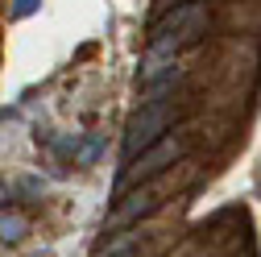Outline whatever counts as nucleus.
I'll list each match as a JSON object with an SVG mask.
<instances>
[{
  "mask_svg": "<svg viewBox=\"0 0 261 257\" xmlns=\"http://www.w3.org/2000/svg\"><path fill=\"white\" fill-rule=\"evenodd\" d=\"M158 203V195H153V191L149 187H141V191H133V195H128L120 208H116V216H112V224H116V228H120V224H128V220H137V216H145L149 208Z\"/></svg>",
  "mask_w": 261,
  "mask_h": 257,
  "instance_id": "3",
  "label": "nucleus"
},
{
  "mask_svg": "<svg viewBox=\"0 0 261 257\" xmlns=\"http://www.w3.org/2000/svg\"><path fill=\"white\" fill-rule=\"evenodd\" d=\"M170 116H174V108H170L166 100L145 104V112H141V116H133V124H128V133H124V153H128V158H137L145 145H153V141H158V133H166Z\"/></svg>",
  "mask_w": 261,
  "mask_h": 257,
  "instance_id": "1",
  "label": "nucleus"
},
{
  "mask_svg": "<svg viewBox=\"0 0 261 257\" xmlns=\"http://www.w3.org/2000/svg\"><path fill=\"white\" fill-rule=\"evenodd\" d=\"M178 153H182V137H162V141L145 145V149H141V158H133V166L124 170V183L133 187V183H141V178L162 174L166 166H174V158H178Z\"/></svg>",
  "mask_w": 261,
  "mask_h": 257,
  "instance_id": "2",
  "label": "nucleus"
},
{
  "mask_svg": "<svg viewBox=\"0 0 261 257\" xmlns=\"http://www.w3.org/2000/svg\"><path fill=\"white\" fill-rule=\"evenodd\" d=\"M162 5H166V9H174V5H178V0H162Z\"/></svg>",
  "mask_w": 261,
  "mask_h": 257,
  "instance_id": "7",
  "label": "nucleus"
},
{
  "mask_svg": "<svg viewBox=\"0 0 261 257\" xmlns=\"http://www.w3.org/2000/svg\"><path fill=\"white\" fill-rule=\"evenodd\" d=\"M34 257H46V253H34Z\"/></svg>",
  "mask_w": 261,
  "mask_h": 257,
  "instance_id": "8",
  "label": "nucleus"
},
{
  "mask_svg": "<svg viewBox=\"0 0 261 257\" xmlns=\"http://www.w3.org/2000/svg\"><path fill=\"white\" fill-rule=\"evenodd\" d=\"M108 257H137V253H128V249H116V253H108Z\"/></svg>",
  "mask_w": 261,
  "mask_h": 257,
  "instance_id": "6",
  "label": "nucleus"
},
{
  "mask_svg": "<svg viewBox=\"0 0 261 257\" xmlns=\"http://www.w3.org/2000/svg\"><path fill=\"white\" fill-rule=\"evenodd\" d=\"M21 228H25V220H17V216H0V237H5V241H17Z\"/></svg>",
  "mask_w": 261,
  "mask_h": 257,
  "instance_id": "4",
  "label": "nucleus"
},
{
  "mask_svg": "<svg viewBox=\"0 0 261 257\" xmlns=\"http://www.w3.org/2000/svg\"><path fill=\"white\" fill-rule=\"evenodd\" d=\"M38 9V0H17L13 5V17H25V13H34Z\"/></svg>",
  "mask_w": 261,
  "mask_h": 257,
  "instance_id": "5",
  "label": "nucleus"
}]
</instances>
